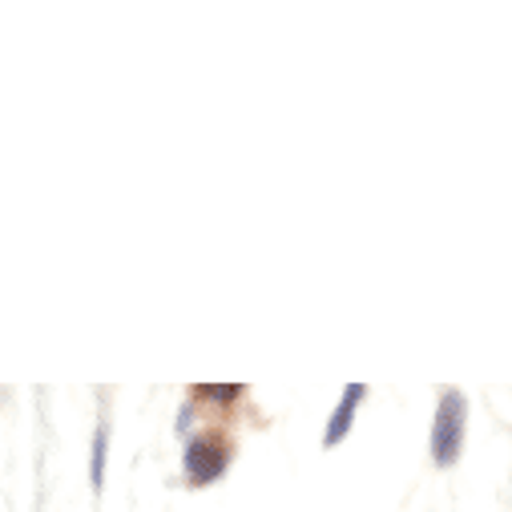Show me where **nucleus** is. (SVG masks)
<instances>
[{"label":"nucleus","mask_w":512,"mask_h":512,"mask_svg":"<svg viewBox=\"0 0 512 512\" xmlns=\"http://www.w3.org/2000/svg\"><path fill=\"white\" fill-rule=\"evenodd\" d=\"M194 416H198V408H194V400H186L182 408H178V420H174V432L186 440L190 436V428H194Z\"/></svg>","instance_id":"423d86ee"},{"label":"nucleus","mask_w":512,"mask_h":512,"mask_svg":"<svg viewBox=\"0 0 512 512\" xmlns=\"http://www.w3.org/2000/svg\"><path fill=\"white\" fill-rule=\"evenodd\" d=\"M194 396L210 400L218 408H230V404H238L246 396V388H242V383H202V388H194Z\"/></svg>","instance_id":"39448f33"},{"label":"nucleus","mask_w":512,"mask_h":512,"mask_svg":"<svg viewBox=\"0 0 512 512\" xmlns=\"http://www.w3.org/2000/svg\"><path fill=\"white\" fill-rule=\"evenodd\" d=\"M234 460L230 440H222L218 432H190L182 440V476L190 488H210L226 476Z\"/></svg>","instance_id":"f03ea898"},{"label":"nucleus","mask_w":512,"mask_h":512,"mask_svg":"<svg viewBox=\"0 0 512 512\" xmlns=\"http://www.w3.org/2000/svg\"><path fill=\"white\" fill-rule=\"evenodd\" d=\"M105 472H109V420L101 416L89 440V488L101 492L105 488Z\"/></svg>","instance_id":"20e7f679"},{"label":"nucleus","mask_w":512,"mask_h":512,"mask_svg":"<svg viewBox=\"0 0 512 512\" xmlns=\"http://www.w3.org/2000/svg\"><path fill=\"white\" fill-rule=\"evenodd\" d=\"M464 436H468V396L460 388H444L436 400L432 416V436H428V456L436 468H452L464 456Z\"/></svg>","instance_id":"f257e3e1"},{"label":"nucleus","mask_w":512,"mask_h":512,"mask_svg":"<svg viewBox=\"0 0 512 512\" xmlns=\"http://www.w3.org/2000/svg\"><path fill=\"white\" fill-rule=\"evenodd\" d=\"M363 400H367V383H351V388H343V396H339V404H335V412H331V420H327V428H323V448H327V452L339 448V444L351 436Z\"/></svg>","instance_id":"7ed1b4c3"}]
</instances>
